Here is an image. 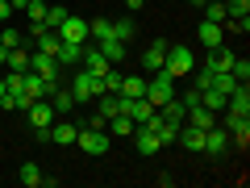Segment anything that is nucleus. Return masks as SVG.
I'll return each mask as SVG.
<instances>
[{"instance_id": "f257e3e1", "label": "nucleus", "mask_w": 250, "mask_h": 188, "mask_svg": "<svg viewBox=\"0 0 250 188\" xmlns=\"http://www.w3.org/2000/svg\"><path fill=\"white\" fill-rule=\"evenodd\" d=\"M171 96H175V75H171V71H150V75H146V100H150L154 109L167 105Z\"/></svg>"}, {"instance_id": "f03ea898", "label": "nucleus", "mask_w": 250, "mask_h": 188, "mask_svg": "<svg viewBox=\"0 0 250 188\" xmlns=\"http://www.w3.org/2000/svg\"><path fill=\"white\" fill-rule=\"evenodd\" d=\"M75 96V105H88V100H96L100 92H104V84H100V75H92L88 67H83V71H75L71 75V88H67Z\"/></svg>"}, {"instance_id": "7ed1b4c3", "label": "nucleus", "mask_w": 250, "mask_h": 188, "mask_svg": "<svg viewBox=\"0 0 250 188\" xmlns=\"http://www.w3.org/2000/svg\"><path fill=\"white\" fill-rule=\"evenodd\" d=\"M192 67H196V59H192V50H188V46H167V54H163V71H171L179 80V75H188L192 71Z\"/></svg>"}, {"instance_id": "20e7f679", "label": "nucleus", "mask_w": 250, "mask_h": 188, "mask_svg": "<svg viewBox=\"0 0 250 188\" xmlns=\"http://www.w3.org/2000/svg\"><path fill=\"white\" fill-rule=\"evenodd\" d=\"M121 113L129 117L134 125H142V121H150V117H154V105L146 96H121Z\"/></svg>"}, {"instance_id": "39448f33", "label": "nucleus", "mask_w": 250, "mask_h": 188, "mask_svg": "<svg viewBox=\"0 0 250 188\" xmlns=\"http://www.w3.org/2000/svg\"><path fill=\"white\" fill-rule=\"evenodd\" d=\"M75 142H80V151L83 155H108V134L104 130H80V134H75Z\"/></svg>"}, {"instance_id": "423d86ee", "label": "nucleus", "mask_w": 250, "mask_h": 188, "mask_svg": "<svg viewBox=\"0 0 250 188\" xmlns=\"http://www.w3.org/2000/svg\"><path fill=\"white\" fill-rule=\"evenodd\" d=\"M25 113H29V125H34V130H50V125H54V105H50L46 96H42V100H34Z\"/></svg>"}, {"instance_id": "0eeeda50", "label": "nucleus", "mask_w": 250, "mask_h": 188, "mask_svg": "<svg viewBox=\"0 0 250 188\" xmlns=\"http://www.w3.org/2000/svg\"><path fill=\"white\" fill-rule=\"evenodd\" d=\"M29 71H38V75H42V80H50V84H59V71H62V67H59V63L50 59V54H42V50H34V54H29Z\"/></svg>"}, {"instance_id": "6e6552de", "label": "nucleus", "mask_w": 250, "mask_h": 188, "mask_svg": "<svg viewBox=\"0 0 250 188\" xmlns=\"http://www.w3.org/2000/svg\"><path fill=\"white\" fill-rule=\"evenodd\" d=\"M59 38H62V42H88V21L67 13V21L59 25Z\"/></svg>"}, {"instance_id": "1a4fd4ad", "label": "nucleus", "mask_w": 250, "mask_h": 188, "mask_svg": "<svg viewBox=\"0 0 250 188\" xmlns=\"http://www.w3.org/2000/svg\"><path fill=\"white\" fill-rule=\"evenodd\" d=\"M80 63H83V67H88L92 75H104L108 67H113V63H108L104 54H100V46H83V54H80Z\"/></svg>"}, {"instance_id": "9d476101", "label": "nucleus", "mask_w": 250, "mask_h": 188, "mask_svg": "<svg viewBox=\"0 0 250 188\" xmlns=\"http://www.w3.org/2000/svg\"><path fill=\"white\" fill-rule=\"evenodd\" d=\"M175 142L184 146V151H205V130H196V125H179Z\"/></svg>"}, {"instance_id": "9b49d317", "label": "nucleus", "mask_w": 250, "mask_h": 188, "mask_svg": "<svg viewBox=\"0 0 250 188\" xmlns=\"http://www.w3.org/2000/svg\"><path fill=\"white\" fill-rule=\"evenodd\" d=\"M134 142H138V151H142V155L159 151V134H154L150 125H134Z\"/></svg>"}, {"instance_id": "f8f14e48", "label": "nucleus", "mask_w": 250, "mask_h": 188, "mask_svg": "<svg viewBox=\"0 0 250 188\" xmlns=\"http://www.w3.org/2000/svg\"><path fill=\"white\" fill-rule=\"evenodd\" d=\"M163 54H167V42H150L142 50V67L146 71H163Z\"/></svg>"}, {"instance_id": "ddd939ff", "label": "nucleus", "mask_w": 250, "mask_h": 188, "mask_svg": "<svg viewBox=\"0 0 250 188\" xmlns=\"http://www.w3.org/2000/svg\"><path fill=\"white\" fill-rule=\"evenodd\" d=\"M25 92H29L34 100H42V96H50V92H54V84H50V80H42L38 71H25Z\"/></svg>"}, {"instance_id": "4468645a", "label": "nucleus", "mask_w": 250, "mask_h": 188, "mask_svg": "<svg viewBox=\"0 0 250 188\" xmlns=\"http://www.w3.org/2000/svg\"><path fill=\"white\" fill-rule=\"evenodd\" d=\"M80 54H83V42H62L59 54H54V63H59V67H75Z\"/></svg>"}, {"instance_id": "2eb2a0df", "label": "nucleus", "mask_w": 250, "mask_h": 188, "mask_svg": "<svg viewBox=\"0 0 250 188\" xmlns=\"http://www.w3.org/2000/svg\"><path fill=\"white\" fill-rule=\"evenodd\" d=\"M225 146H229V130H217V125H213V130H205V151L208 155H221Z\"/></svg>"}, {"instance_id": "dca6fc26", "label": "nucleus", "mask_w": 250, "mask_h": 188, "mask_svg": "<svg viewBox=\"0 0 250 188\" xmlns=\"http://www.w3.org/2000/svg\"><path fill=\"white\" fill-rule=\"evenodd\" d=\"M75 134H80V125H75V121H59V125H50V142H59V146L75 142Z\"/></svg>"}, {"instance_id": "f3484780", "label": "nucleus", "mask_w": 250, "mask_h": 188, "mask_svg": "<svg viewBox=\"0 0 250 188\" xmlns=\"http://www.w3.org/2000/svg\"><path fill=\"white\" fill-rule=\"evenodd\" d=\"M200 105H205V109H208V113H221V109H225V105H229V96H225V92H217V88H213V84H208V88H205V92H200Z\"/></svg>"}, {"instance_id": "a211bd4d", "label": "nucleus", "mask_w": 250, "mask_h": 188, "mask_svg": "<svg viewBox=\"0 0 250 188\" xmlns=\"http://www.w3.org/2000/svg\"><path fill=\"white\" fill-rule=\"evenodd\" d=\"M154 113H159L163 121H175V125H184V113H188V109L179 105V96H171L167 105H159V109H154Z\"/></svg>"}, {"instance_id": "6ab92c4d", "label": "nucleus", "mask_w": 250, "mask_h": 188, "mask_svg": "<svg viewBox=\"0 0 250 188\" xmlns=\"http://www.w3.org/2000/svg\"><path fill=\"white\" fill-rule=\"evenodd\" d=\"M121 96H146V75H121Z\"/></svg>"}, {"instance_id": "aec40b11", "label": "nucleus", "mask_w": 250, "mask_h": 188, "mask_svg": "<svg viewBox=\"0 0 250 188\" xmlns=\"http://www.w3.org/2000/svg\"><path fill=\"white\" fill-rule=\"evenodd\" d=\"M88 38H96V42H108V38H117V34H113V21H108V17L88 21Z\"/></svg>"}, {"instance_id": "412c9836", "label": "nucleus", "mask_w": 250, "mask_h": 188, "mask_svg": "<svg viewBox=\"0 0 250 188\" xmlns=\"http://www.w3.org/2000/svg\"><path fill=\"white\" fill-rule=\"evenodd\" d=\"M4 71H29V50H25V46H13V50H9Z\"/></svg>"}, {"instance_id": "4be33fe9", "label": "nucleus", "mask_w": 250, "mask_h": 188, "mask_svg": "<svg viewBox=\"0 0 250 188\" xmlns=\"http://www.w3.org/2000/svg\"><path fill=\"white\" fill-rule=\"evenodd\" d=\"M200 42H205L208 50H217V46H221V25H217V21H200Z\"/></svg>"}, {"instance_id": "5701e85b", "label": "nucleus", "mask_w": 250, "mask_h": 188, "mask_svg": "<svg viewBox=\"0 0 250 188\" xmlns=\"http://www.w3.org/2000/svg\"><path fill=\"white\" fill-rule=\"evenodd\" d=\"M50 105H54V113H67V109H75V96L67 88H59L54 84V92H50Z\"/></svg>"}, {"instance_id": "b1692460", "label": "nucleus", "mask_w": 250, "mask_h": 188, "mask_svg": "<svg viewBox=\"0 0 250 188\" xmlns=\"http://www.w3.org/2000/svg\"><path fill=\"white\" fill-rule=\"evenodd\" d=\"M17 180H21L25 188H38V184H42V167H38V163H21Z\"/></svg>"}, {"instance_id": "393cba45", "label": "nucleus", "mask_w": 250, "mask_h": 188, "mask_svg": "<svg viewBox=\"0 0 250 188\" xmlns=\"http://www.w3.org/2000/svg\"><path fill=\"white\" fill-rule=\"evenodd\" d=\"M100 46V54H104L108 63H121L125 59V42H117V38H108V42H96Z\"/></svg>"}, {"instance_id": "a878e982", "label": "nucleus", "mask_w": 250, "mask_h": 188, "mask_svg": "<svg viewBox=\"0 0 250 188\" xmlns=\"http://www.w3.org/2000/svg\"><path fill=\"white\" fill-rule=\"evenodd\" d=\"M62 21H67V9H59V4H46V13H42V25H46V29H59Z\"/></svg>"}, {"instance_id": "bb28decb", "label": "nucleus", "mask_w": 250, "mask_h": 188, "mask_svg": "<svg viewBox=\"0 0 250 188\" xmlns=\"http://www.w3.org/2000/svg\"><path fill=\"white\" fill-rule=\"evenodd\" d=\"M113 34H117V42H129V38L138 34V25H134L129 17H125V21H113Z\"/></svg>"}, {"instance_id": "cd10ccee", "label": "nucleus", "mask_w": 250, "mask_h": 188, "mask_svg": "<svg viewBox=\"0 0 250 188\" xmlns=\"http://www.w3.org/2000/svg\"><path fill=\"white\" fill-rule=\"evenodd\" d=\"M208 4V17L205 21H217V25H225V17H229V13H225V0H205Z\"/></svg>"}, {"instance_id": "c85d7f7f", "label": "nucleus", "mask_w": 250, "mask_h": 188, "mask_svg": "<svg viewBox=\"0 0 250 188\" xmlns=\"http://www.w3.org/2000/svg\"><path fill=\"white\" fill-rule=\"evenodd\" d=\"M229 75L246 84V80H250V59H238V54H233V63H229Z\"/></svg>"}, {"instance_id": "c756f323", "label": "nucleus", "mask_w": 250, "mask_h": 188, "mask_svg": "<svg viewBox=\"0 0 250 188\" xmlns=\"http://www.w3.org/2000/svg\"><path fill=\"white\" fill-rule=\"evenodd\" d=\"M0 42H4V46H9V50H13V46H25V34H21V29H4V34H0Z\"/></svg>"}, {"instance_id": "7c9ffc66", "label": "nucleus", "mask_w": 250, "mask_h": 188, "mask_svg": "<svg viewBox=\"0 0 250 188\" xmlns=\"http://www.w3.org/2000/svg\"><path fill=\"white\" fill-rule=\"evenodd\" d=\"M250 121V113H233L229 109V117H225V130H238V125H246Z\"/></svg>"}, {"instance_id": "2f4dec72", "label": "nucleus", "mask_w": 250, "mask_h": 188, "mask_svg": "<svg viewBox=\"0 0 250 188\" xmlns=\"http://www.w3.org/2000/svg\"><path fill=\"white\" fill-rule=\"evenodd\" d=\"M179 105H184V109H192V105H200V88H188L184 96H179Z\"/></svg>"}, {"instance_id": "473e14b6", "label": "nucleus", "mask_w": 250, "mask_h": 188, "mask_svg": "<svg viewBox=\"0 0 250 188\" xmlns=\"http://www.w3.org/2000/svg\"><path fill=\"white\" fill-rule=\"evenodd\" d=\"M4 63H9V46L0 42V75H4Z\"/></svg>"}, {"instance_id": "72a5a7b5", "label": "nucleus", "mask_w": 250, "mask_h": 188, "mask_svg": "<svg viewBox=\"0 0 250 188\" xmlns=\"http://www.w3.org/2000/svg\"><path fill=\"white\" fill-rule=\"evenodd\" d=\"M9 13H13V9H9V0H0V21H9Z\"/></svg>"}, {"instance_id": "f704fd0d", "label": "nucleus", "mask_w": 250, "mask_h": 188, "mask_svg": "<svg viewBox=\"0 0 250 188\" xmlns=\"http://www.w3.org/2000/svg\"><path fill=\"white\" fill-rule=\"evenodd\" d=\"M25 4H29V0H9V9H25Z\"/></svg>"}, {"instance_id": "c9c22d12", "label": "nucleus", "mask_w": 250, "mask_h": 188, "mask_svg": "<svg viewBox=\"0 0 250 188\" xmlns=\"http://www.w3.org/2000/svg\"><path fill=\"white\" fill-rule=\"evenodd\" d=\"M125 9H142V0H125Z\"/></svg>"}, {"instance_id": "e433bc0d", "label": "nucleus", "mask_w": 250, "mask_h": 188, "mask_svg": "<svg viewBox=\"0 0 250 188\" xmlns=\"http://www.w3.org/2000/svg\"><path fill=\"white\" fill-rule=\"evenodd\" d=\"M0 96H4V75H0Z\"/></svg>"}, {"instance_id": "4c0bfd02", "label": "nucleus", "mask_w": 250, "mask_h": 188, "mask_svg": "<svg viewBox=\"0 0 250 188\" xmlns=\"http://www.w3.org/2000/svg\"><path fill=\"white\" fill-rule=\"evenodd\" d=\"M29 4H50V0H29Z\"/></svg>"}, {"instance_id": "58836bf2", "label": "nucleus", "mask_w": 250, "mask_h": 188, "mask_svg": "<svg viewBox=\"0 0 250 188\" xmlns=\"http://www.w3.org/2000/svg\"><path fill=\"white\" fill-rule=\"evenodd\" d=\"M192 4H205V0H192Z\"/></svg>"}]
</instances>
